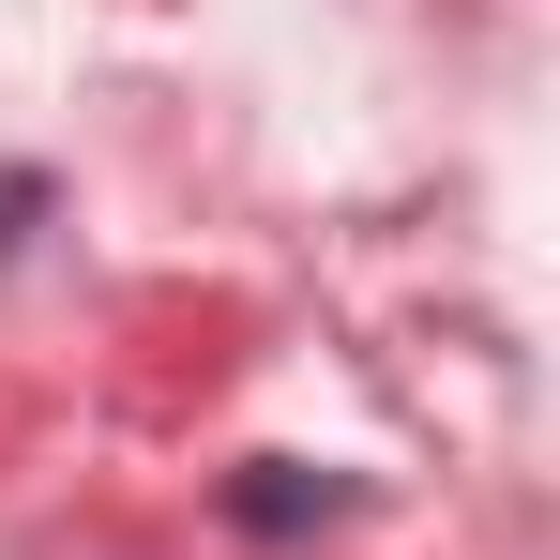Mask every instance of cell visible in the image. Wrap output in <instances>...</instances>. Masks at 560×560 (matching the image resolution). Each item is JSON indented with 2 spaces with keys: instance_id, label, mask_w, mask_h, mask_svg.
<instances>
[{
  "instance_id": "6da1fadb",
  "label": "cell",
  "mask_w": 560,
  "mask_h": 560,
  "mask_svg": "<svg viewBox=\"0 0 560 560\" xmlns=\"http://www.w3.org/2000/svg\"><path fill=\"white\" fill-rule=\"evenodd\" d=\"M318 515H334V485H273V469H258V485H228V530H318Z\"/></svg>"
}]
</instances>
